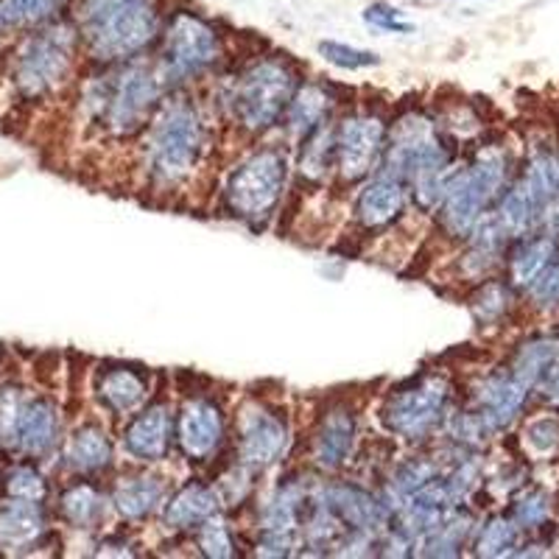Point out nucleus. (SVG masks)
I'll return each mask as SVG.
<instances>
[{
  "mask_svg": "<svg viewBox=\"0 0 559 559\" xmlns=\"http://www.w3.org/2000/svg\"><path fill=\"white\" fill-rule=\"evenodd\" d=\"M79 51H82V37L70 17L20 32L12 53L7 57L9 87L20 102H45L68 82Z\"/></svg>",
  "mask_w": 559,
  "mask_h": 559,
  "instance_id": "1",
  "label": "nucleus"
},
{
  "mask_svg": "<svg viewBox=\"0 0 559 559\" xmlns=\"http://www.w3.org/2000/svg\"><path fill=\"white\" fill-rule=\"evenodd\" d=\"M297 73L286 59H261L249 64L229 90V115L249 134H263L280 123L297 93Z\"/></svg>",
  "mask_w": 559,
  "mask_h": 559,
  "instance_id": "2",
  "label": "nucleus"
},
{
  "mask_svg": "<svg viewBox=\"0 0 559 559\" xmlns=\"http://www.w3.org/2000/svg\"><path fill=\"white\" fill-rule=\"evenodd\" d=\"M204 152V127L191 102H168L154 118L148 140V174L157 188L185 182Z\"/></svg>",
  "mask_w": 559,
  "mask_h": 559,
  "instance_id": "3",
  "label": "nucleus"
},
{
  "mask_svg": "<svg viewBox=\"0 0 559 559\" xmlns=\"http://www.w3.org/2000/svg\"><path fill=\"white\" fill-rule=\"evenodd\" d=\"M509 159L503 148H484L471 168L453 171L442 199V222L451 236H471L476 224L487 216V207L503 193Z\"/></svg>",
  "mask_w": 559,
  "mask_h": 559,
  "instance_id": "4",
  "label": "nucleus"
},
{
  "mask_svg": "<svg viewBox=\"0 0 559 559\" xmlns=\"http://www.w3.org/2000/svg\"><path fill=\"white\" fill-rule=\"evenodd\" d=\"M222 59V34L202 14L179 9L159 34V79L185 84L207 73Z\"/></svg>",
  "mask_w": 559,
  "mask_h": 559,
  "instance_id": "5",
  "label": "nucleus"
},
{
  "mask_svg": "<svg viewBox=\"0 0 559 559\" xmlns=\"http://www.w3.org/2000/svg\"><path fill=\"white\" fill-rule=\"evenodd\" d=\"M288 179V159L277 148H263L236 168L224 185V207L249 227H261L277 210Z\"/></svg>",
  "mask_w": 559,
  "mask_h": 559,
  "instance_id": "6",
  "label": "nucleus"
},
{
  "mask_svg": "<svg viewBox=\"0 0 559 559\" xmlns=\"http://www.w3.org/2000/svg\"><path fill=\"white\" fill-rule=\"evenodd\" d=\"M112 79L115 82L102 84L96 93L98 121L107 127V132L127 138L146 127L157 112L163 79L148 64H138L134 59L123 62Z\"/></svg>",
  "mask_w": 559,
  "mask_h": 559,
  "instance_id": "7",
  "label": "nucleus"
},
{
  "mask_svg": "<svg viewBox=\"0 0 559 559\" xmlns=\"http://www.w3.org/2000/svg\"><path fill=\"white\" fill-rule=\"evenodd\" d=\"M448 403H451V383L445 378L431 376L394 392L383 406L381 419L394 437L417 442L448 417Z\"/></svg>",
  "mask_w": 559,
  "mask_h": 559,
  "instance_id": "8",
  "label": "nucleus"
},
{
  "mask_svg": "<svg viewBox=\"0 0 559 559\" xmlns=\"http://www.w3.org/2000/svg\"><path fill=\"white\" fill-rule=\"evenodd\" d=\"M386 127L376 115H349L336 127V171L347 182H361L386 152Z\"/></svg>",
  "mask_w": 559,
  "mask_h": 559,
  "instance_id": "9",
  "label": "nucleus"
},
{
  "mask_svg": "<svg viewBox=\"0 0 559 559\" xmlns=\"http://www.w3.org/2000/svg\"><path fill=\"white\" fill-rule=\"evenodd\" d=\"M62 414H59L57 403L45 394H28L9 451L39 462V459H51L62 448Z\"/></svg>",
  "mask_w": 559,
  "mask_h": 559,
  "instance_id": "10",
  "label": "nucleus"
},
{
  "mask_svg": "<svg viewBox=\"0 0 559 559\" xmlns=\"http://www.w3.org/2000/svg\"><path fill=\"white\" fill-rule=\"evenodd\" d=\"M288 445V426L280 414L269 408H252L241 423L238 433V462L249 473H261L272 467Z\"/></svg>",
  "mask_w": 559,
  "mask_h": 559,
  "instance_id": "11",
  "label": "nucleus"
},
{
  "mask_svg": "<svg viewBox=\"0 0 559 559\" xmlns=\"http://www.w3.org/2000/svg\"><path fill=\"white\" fill-rule=\"evenodd\" d=\"M224 442V414L213 401L182 403L177 417V445L191 462H207Z\"/></svg>",
  "mask_w": 559,
  "mask_h": 559,
  "instance_id": "12",
  "label": "nucleus"
},
{
  "mask_svg": "<svg viewBox=\"0 0 559 559\" xmlns=\"http://www.w3.org/2000/svg\"><path fill=\"white\" fill-rule=\"evenodd\" d=\"M324 503L336 515V521L358 537H376L378 532L386 528V503L378 501L372 492H367L358 484H333L324 492Z\"/></svg>",
  "mask_w": 559,
  "mask_h": 559,
  "instance_id": "13",
  "label": "nucleus"
},
{
  "mask_svg": "<svg viewBox=\"0 0 559 559\" xmlns=\"http://www.w3.org/2000/svg\"><path fill=\"white\" fill-rule=\"evenodd\" d=\"M177 439V419L166 403H154L140 412L123 431V448L138 462H163Z\"/></svg>",
  "mask_w": 559,
  "mask_h": 559,
  "instance_id": "14",
  "label": "nucleus"
},
{
  "mask_svg": "<svg viewBox=\"0 0 559 559\" xmlns=\"http://www.w3.org/2000/svg\"><path fill=\"white\" fill-rule=\"evenodd\" d=\"M48 532L45 503L3 498L0 501V554H28Z\"/></svg>",
  "mask_w": 559,
  "mask_h": 559,
  "instance_id": "15",
  "label": "nucleus"
},
{
  "mask_svg": "<svg viewBox=\"0 0 559 559\" xmlns=\"http://www.w3.org/2000/svg\"><path fill=\"white\" fill-rule=\"evenodd\" d=\"M528 401V386L518 381L512 372L509 376H492L481 383L476 394V414L487 423L489 431H503L518 419Z\"/></svg>",
  "mask_w": 559,
  "mask_h": 559,
  "instance_id": "16",
  "label": "nucleus"
},
{
  "mask_svg": "<svg viewBox=\"0 0 559 559\" xmlns=\"http://www.w3.org/2000/svg\"><path fill=\"white\" fill-rule=\"evenodd\" d=\"M403 207H406V182L389 174H378L358 193L356 218L361 227L383 229L403 216Z\"/></svg>",
  "mask_w": 559,
  "mask_h": 559,
  "instance_id": "17",
  "label": "nucleus"
},
{
  "mask_svg": "<svg viewBox=\"0 0 559 559\" xmlns=\"http://www.w3.org/2000/svg\"><path fill=\"white\" fill-rule=\"evenodd\" d=\"M112 442L96 423H84L62 442V464L76 476H98L112 467Z\"/></svg>",
  "mask_w": 559,
  "mask_h": 559,
  "instance_id": "18",
  "label": "nucleus"
},
{
  "mask_svg": "<svg viewBox=\"0 0 559 559\" xmlns=\"http://www.w3.org/2000/svg\"><path fill=\"white\" fill-rule=\"evenodd\" d=\"M148 394L146 376L138 367L129 364H115V367H104L96 376V397L107 412L132 414L143 406Z\"/></svg>",
  "mask_w": 559,
  "mask_h": 559,
  "instance_id": "19",
  "label": "nucleus"
},
{
  "mask_svg": "<svg viewBox=\"0 0 559 559\" xmlns=\"http://www.w3.org/2000/svg\"><path fill=\"white\" fill-rule=\"evenodd\" d=\"M356 431V414L349 412V408L338 406L324 414L322 426L317 431V448H313V456H317L319 467H324V471H338L349 459V453H353Z\"/></svg>",
  "mask_w": 559,
  "mask_h": 559,
  "instance_id": "20",
  "label": "nucleus"
},
{
  "mask_svg": "<svg viewBox=\"0 0 559 559\" xmlns=\"http://www.w3.org/2000/svg\"><path fill=\"white\" fill-rule=\"evenodd\" d=\"M163 501H166V478L129 476L115 484L109 503L123 521H146Z\"/></svg>",
  "mask_w": 559,
  "mask_h": 559,
  "instance_id": "21",
  "label": "nucleus"
},
{
  "mask_svg": "<svg viewBox=\"0 0 559 559\" xmlns=\"http://www.w3.org/2000/svg\"><path fill=\"white\" fill-rule=\"evenodd\" d=\"M218 492L207 484H188L177 492V496L168 498L166 512H163V521H166L168 528H177V532H185V528H199L207 518H213L218 512Z\"/></svg>",
  "mask_w": 559,
  "mask_h": 559,
  "instance_id": "22",
  "label": "nucleus"
},
{
  "mask_svg": "<svg viewBox=\"0 0 559 559\" xmlns=\"http://www.w3.org/2000/svg\"><path fill=\"white\" fill-rule=\"evenodd\" d=\"M543 207H546V204H543L540 199H537V193L521 179V182L512 185L509 191L501 193V204H498L496 218L501 222V227L507 229L509 238H523L540 224Z\"/></svg>",
  "mask_w": 559,
  "mask_h": 559,
  "instance_id": "23",
  "label": "nucleus"
},
{
  "mask_svg": "<svg viewBox=\"0 0 559 559\" xmlns=\"http://www.w3.org/2000/svg\"><path fill=\"white\" fill-rule=\"evenodd\" d=\"M559 254V243L557 236H537L532 241H523L518 247V252L512 254V261H509V277H512V286L518 288H532V283L546 272L551 263H557Z\"/></svg>",
  "mask_w": 559,
  "mask_h": 559,
  "instance_id": "24",
  "label": "nucleus"
},
{
  "mask_svg": "<svg viewBox=\"0 0 559 559\" xmlns=\"http://www.w3.org/2000/svg\"><path fill=\"white\" fill-rule=\"evenodd\" d=\"M104 503L107 501L93 484L76 481L59 496V515L68 526L87 532V528H96L102 523Z\"/></svg>",
  "mask_w": 559,
  "mask_h": 559,
  "instance_id": "25",
  "label": "nucleus"
},
{
  "mask_svg": "<svg viewBox=\"0 0 559 559\" xmlns=\"http://www.w3.org/2000/svg\"><path fill=\"white\" fill-rule=\"evenodd\" d=\"M331 104V96L319 84H302V87H297V93L292 98V107L286 112L292 134L308 138L311 132H317L322 123H328Z\"/></svg>",
  "mask_w": 559,
  "mask_h": 559,
  "instance_id": "26",
  "label": "nucleus"
},
{
  "mask_svg": "<svg viewBox=\"0 0 559 559\" xmlns=\"http://www.w3.org/2000/svg\"><path fill=\"white\" fill-rule=\"evenodd\" d=\"M70 3L73 0H0V12L7 20L9 34H20L64 17Z\"/></svg>",
  "mask_w": 559,
  "mask_h": 559,
  "instance_id": "27",
  "label": "nucleus"
},
{
  "mask_svg": "<svg viewBox=\"0 0 559 559\" xmlns=\"http://www.w3.org/2000/svg\"><path fill=\"white\" fill-rule=\"evenodd\" d=\"M557 358H559V338L554 336L532 338V342H526L521 349H518L515 361H512V376L532 389L543 381V376L551 369V364L557 361Z\"/></svg>",
  "mask_w": 559,
  "mask_h": 559,
  "instance_id": "28",
  "label": "nucleus"
},
{
  "mask_svg": "<svg viewBox=\"0 0 559 559\" xmlns=\"http://www.w3.org/2000/svg\"><path fill=\"white\" fill-rule=\"evenodd\" d=\"M143 3H148V0H73V3H70V7H73L70 20L76 23L79 37H87V34L109 26L112 20L134 12V9L143 7Z\"/></svg>",
  "mask_w": 559,
  "mask_h": 559,
  "instance_id": "29",
  "label": "nucleus"
},
{
  "mask_svg": "<svg viewBox=\"0 0 559 559\" xmlns=\"http://www.w3.org/2000/svg\"><path fill=\"white\" fill-rule=\"evenodd\" d=\"M0 489L9 498H23V501H48V478L39 473L34 459L12 464L3 476H0Z\"/></svg>",
  "mask_w": 559,
  "mask_h": 559,
  "instance_id": "30",
  "label": "nucleus"
},
{
  "mask_svg": "<svg viewBox=\"0 0 559 559\" xmlns=\"http://www.w3.org/2000/svg\"><path fill=\"white\" fill-rule=\"evenodd\" d=\"M518 540H521V526L515 521L489 518L476 540H473V551L478 557H509V554H515Z\"/></svg>",
  "mask_w": 559,
  "mask_h": 559,
  "instance_id": "31",
  "label": "nucleus"
},
{
  "mask_svg": "<svg viewBox=\"0 0 559 559\" xmlns=\"http://www.w3.org/2000/svg\"><path fill=\"white\" fill-rule=\"evenodd\" d=\"M199 548H202L204 557L213 559H229L238 557L236 537L229 532V523L222 515H213L199 526Z\"/></svg>",
  "mask_w": 559,
  "mask_h": 559,
  "instance_id": "32",
  "label": "nucleus"
},
{
  "mask_svg": "<svg viewBox=\"0 0 559 559\" xmlns=\"http://www.w3.org/2000/svg\"><path fill=\"white\" fill-rule=\"evenodd\" d=\"M319 57L324 62H331L333 68L342 70H364V68H376L381 64V57L376 51H364V48H356V45L336 43V39H322L317 45Z\"/></svg>",
  "mask_w": 559,
  "mask_h": 559,
  "instance_id": "33",
  "label": "nucleus"
},
{
  "mask_svg": "<svg viewBox=\"0 0 559 559\" xmlns=\"http://www.w3.org/2000/svg\"><path fill=\"white\" fill-rule=\"evenodd\" d=\"M512 515H515V523L521 528H540L551 515V496L546 489H526V492L518 496Z\"/></svg>",
  "mask_w": 559,
  "mask_h": 559,
  "instance_id": "34",
  "label": "nucleus"
},
{
  "mask_svg": "<svg viewBox=\"0 0 559 559\" xmlns=\"http://www.w3.org/2000/svg\"><path fill=\"white\" fill-rule=\"evenodd\" d=\"M361 17L367 26L378 28V32H386V34L417 32V26H414L412 20L403 17L401 9L392 7V3H386V0H376V3H369V7L361 12Z\"/></svg>",
  "mask_w": 559,
  "mask_h": 559,
  "instance_id": "35",
  "label": "nucleus"
},
{
  "mask_svg": "<svg viewBox=\"0 0 559 559\" xmlns=\"http://www.w3.org/2000/svg\"><path fill=\"white\" fill-rule=\"evenodd\" d=\"M433 478H437V467L431 462H426V459H412L394 476V489L401 492V498H408L417 489L426 487V484H431Z\"/></svg>",
  "mask_w": 559,
  "mask_h": 559,
  "instance_id": "36",
  "label": "nucleus"
},
{
  "mask_svg": "<svg viewBox=\"0 0 559 559\" xmlns=\"http://www.w3.org/2000/svg\"><path fill=\"white\" fill-rule=\"evenodd\" d=\"M526 445L534 453H554L559 448V419L557 417H540L526 426Z\"/></svg>",
  "mask_w": 559,
  "mask_h": 559,
  "instance_id": "37",
  "label": "nucleus"
},
{
  "mask_svg": "<svg viewBox=\"0 0 559 559\" xmlns=\"http://www.w3.org/2000/svg\"><path fill=\"white\" fill-rule=\"evenodd\" d=\"M507 306H509L507 288H503L501 283H489V286H484L481 294H478V302L473 306V311H476L481 319H487V322H492V319H498L503 311H507Z\"/></svg>",
  "mask_w": 559,
  "mask_h": 559,
  "instance_id": "38",
  "label": "nucleus"
},
{
  "mask_svg": "<svg viewBox=\"0 0 559 559\" xmlns=\"http://www.w3.org/2000/svg\"><path fill=\"white\" fill-rule=\"evenodd\" d=\"M537 386L543 389V394H546V401L554 403V406L559 408V358L551 364V369H548L546 376H543V381L537 383Z\"/></svg>",
  "mask_w": 559,
  "mask_h": 559,
  "instance_id": "39",
  "label": "nucleus"
},
{
  "mask_svg": "<svg viewBox=\"0 0 559 559\" xmlns=\"http://www.w3.org/2000/svg\"><path fill=\"white\" fill-rule=\"evenodd\" d=\"M9 34V26H7V20H3V12H0V39L7 37Z\"/></svg>",
  "mask_w": 559,
  "mask_h": 559,
  "instance_id": "40",
  "label": "nucleus"
}]
</instances>
